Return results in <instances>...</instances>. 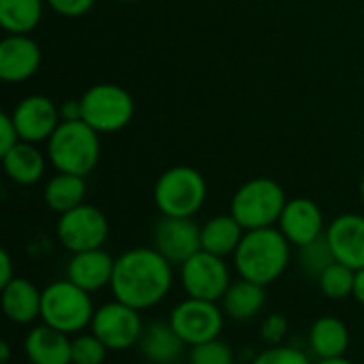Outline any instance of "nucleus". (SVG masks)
<instances>
[{"instance_id":"nucleus-1","label":"nucleus","mask_w":364,"mask_h":364,"mask_svg":"<svg viewBox=\"0 0 364 364\" xmlns=\"http://www.w3.org/2000/svg\"><path fill=\"white\" fill-rule=\"evenodd\" d=\"M113 299L139 311L160 305L173 288V264L156 247H132L115 258Z\"/></svg>"},{"instance_id":"nucleus-2","label":"nucleus","mask_w":364,"mask_h":364,"mask_svg":"<svg viewBox=\"0 0 364 364\" xmlns=\"http://www.w3.org/2000/svg\"><path fill=\"white\" fill-rule=\"evenodd\" d=\"M290 245L292 243L275 226L245 230L232 256L239 277L264 288L275 284L290 264Z\"/></svg>"},{"instance_id":"nucleus-3","label":"nucleus","mask_w":364,"mask_h":364,"mask_svg":"<svg viewBox=\"0 0 364 364\" xmlns=\"http://www.w3.org/2000/svg\"><path fill=\"white\" fill-rule=\"evenodd\" d=\"M100 132L81 122H60L47 141V158L58 173L87 177L100 160Z\"/></svg>"},{"instance_id":"nucleus-4","label":"nucleus","mask_w":364,"mask_h":364,"mask_svg":"<svg viewBox=\"0 0 364 364\" xmlns=\"http://www.w3.org/2000/svg\"><path fill=\"white\" fill-rule=\"evenodd\" d=\"M94 303L90 299V292L75 286L70 279L51 282L43 290V303H41V320L43 324L66 333V335H79L85 328H90L94 320Z\"/></svg>"},{"instance_id":"nucleus-5","label":"nucleus","mask_w":364,"mask_h":364,"mask_svg":"<svg viewBox=\"0 0 364 364\" xmlns=\"http://www.w3.org/2000/svg\"><path fill=\"white\" fill-rule=\"evenodd\" d=\"M286 203V192L275 179L256 177L232 194L230 213L245 230L269 228L279 222Z\"/></svg>"},{"instance_id":"nucleus-6","label":"nucleus","mask_w":364,"mask_h":364,"mask_svg":"<svg viewBox=\"0 0 364 364\" xmlns=\"http://www.w3.org/2000/svg\"><path fill=\"white\" fill-rule=\"evenodd\" d=\"M207 200V181L192 166L166 168L154 186V203L162 215L194 218Z\"/></svg>"},{"instance_id":"nucleus-7","label":"nucleus","mask_w":364,"mask_h":364,"mask_svg":"<svg viewBox=\"0 0 364 364\" xmlns=\"http://www.w3.org/2000/svg\"><path fill=\"white\" fill-rule=\"evenodd\" d=\"M83 122L96 132H117L134 117V98L117 83H96L81 96Z\"/></svg>"},{"instance_id":"nucleus-8","label":"nucleus","mask_w":364,"mask_h":364,"mask_svg":"<svg viewBox=\"0 0 364 364\" xmlns=\"http://www.w3.org/2000/svg\"><path fill=\"white\" fill-rule=\"evenodd\" d=\"M179 282L190 299L220 303L232 284L224 258L200 250L179 267Z\"/></svg>"},{"instance_id":"nucleus-9","label":"nucleus","mask_w":364,"mask_h":364,"mask_svg":"<svg viewBox=\"0 0 364 364\" xmlns=\"http://www.w3.org/2000/svg\"><path fill=\"white\" fill-rule=\"evenodd\" d=\"M90 331L107 346L109 352H126L141 341L145 324L139 309L111 301L96 309Z\"/></svg>"},{"instance_id":"nucleus-10","label":"nucleus","mask_w":364,"mask_h":364,"mask_svg":"<svg viewBox=\"0 0 364 364\" xmlns=\"http://www.w3.org/2000/svg\"><path fill=\"white\" fill-rule=\"evenodd\" d=\"M58 241L70 254L100 250L109 237V222L107 215L94 205H79L60 215L58 226Z\"/></svg>"},{"instance_id":"nucleus-11","label":"nucleus","mask_w":364,"mask_h":364,"mask_svg":"<svg viewBox=\"0 0 364 364\" xmlns=\"http://www.w3.org/2000/svg\"><path fill=\"white\" fill-rule=\"evenodd\" d=\"M224 309L218 303L186 299L171 311V326L181 337V341L192 348L211 339H218L224 328Z\"/></svg>"},{"instance_id":"nucleus-12","label":"nucleus","mask_w":364,"mask_h":364,"mask_svg":"<svg viewBox=\"0 0 364 364\" xmlns=\"http://www.w3.org/2000/svg\"><path fill=\"white\" fill-rule=\"evenodd\" d=\"M154 247L173 264L181 267L194 254L203 250L200 226L192 218L162 215L154 228Z\"/></svg>"},{"instance_id":"nucleus-13","label":"nucleus","mask_w":364,"mask_h":364,"mask_svg":"<svg viewBox=\"0 0 364 364\" xmlns=\"http://www.w3.org/2000/svg\"><path fill=\"white\" fill-rule=\"evenodd\" d=\"M11 117L15 122L19 139L26 143H34V145L49 141L62 122L60 107H55L53 100L43 94H32L19 100Z\"/></svg>"},{"instance_id":"nucleus-14","label":"nucleus","mask_w":364,"mask_h":364,"mask_svg":"<svg viewBox=\"0 0 364 364\" xmlns=\"http://www.w3.org/2000/svg\"><path fill=\"white\" fill-rule=\"evenodd\" d=\"M277 224H279V230L284 232V237L294 247H303V245L320 239L326 232L324 213H322L320 205L305 196L290 198L286 203Z\"/></svg>"},{"instance_id":"nucleus-15","label":"nucleus","mask_w":364,"mask_h":364,"mask_svg":"<svg viewBox=\"0 0 364 364\" xmlns=\"http://www.w3.org/2000/svg\"><path fill=\"white\" fill-rule=\"evenodd\" d=\"M41 47L28 34H9L0 43V79L21 83L36 75L41 66Z\"/></svg>"},{"instance_id":"nucleus-16","label":"nucleus","mask_w":364,"mask_h":364,"mask_svg":"<svg viewBox=\"0 0 364 364\" xmlns=\"http://www.w3.org/2000/svg\"><path fill=\"white\" fill-rule=\"evenodd\" d=\"M326 239L337 262L354 271L364 269V215L343 213L335 218L326 226Z\"/></svg>"},{"instance_id":"nucleus-17","label":"nucleus","mask_w":364,"mask_h":364,"mask_svg":"<svg viewBox=\"0 0 364 364\" xmlns=\"http://www.w3.org/2000/svg\"><path fill=\"white\" fill-rule=\"evenodd\" d=\"M113 271H115V258H111V254L100 247V250L73 254V258L66 264V279H70L75 286L92 294L111 286Z\"/></svg>"},{"instance_id":"nucleus-18","label":"nucleus","mask_w":364,"mask_h":364,"mask_svg":"<svg viewBox=\"0 0 364 364\" xmlns=\"http://www.w3.org/2000/svg\"><path fill=\"white\" fill-rule=\"evenodd\" d=\"M70 335L41 324L28 331L23 354L30 364H70Z\"/></svg>"},{"instance_id":"nucleus-19","label":"nucleus","mask_w":364,"mask_h":364,"mask_svg":"<svg viewBox=\"0 0 364 364\" xmlns=\"http://www.w3.org/2000/svg\"><path fill=\"white\" fill-rule=\"evenodd\" d=\"M43 290H38L30 279L15 277L2 286V311L13 324H32L41 318Z\"/></svg>"},{"instance_id":"nucleus-20","label":"nucleus","mask_w":364,"mask_h":364,"mask_svg":"<svg viewBox=\"0 0 364 364\" xmlns=\"http://www.w3.org/2000/svg\"><path fill=\"white\" fill-rule=\"evenodd\" d=\"M186 343L175 333L171 322H151L145 326L139 350L151 364H175L186 352Z\"/></svg>"},{"instance_id":"nucleus-21","label":"nucleus","mask_w":364,"mask_h":364,"mask_svg":"<svg viewBox=\"0 0 364 364\" xmlns=\"http://www.w3.org/2000/svg\"><path fill=\"white\" fill-rule=\"evenodd\" d=\"M307 341L318 360L341 358L350 348V328L335 316H322L311 324Z\"/></svg>"},{"instance_id":"nucleus-22","label":"nucleus","mask_w":364,"mask_h":364,"mask_svg":"<svg viewBox=\"0 0 364 364\" xmlns=\"http://www.w3.org/2000/svg\"><path fill=\"white\" fill-rule=\"evenodd\" d=\"M224 314L235 320V322H250L254 320L267 303V288L258 286L254 282H247L243 277H239L237 282H232L224 294V299L220 301Z\"/></svg>"},{"instance_id":"nucleus-23","label":"nucleus","mask_w":364,"mask_h":364,"mask_svg":"<svg viewBox=\"0 0 364 364\" xmlns=\"http://www.w3.org/2000/svg\"><path fill=\"white\" fill-rule=\"evenodd\" d=\"M2 158V166L6 177L17 186H34L45 175V156L34 147V143L19 141L13 149H9Z\"/></svg>"},{"instance_id":"nucleus-24","label":"nucleus","mask_w":364,"mask_h":364,"mask_svg":"<svg viewBox=\"0 0 364 364\" xmlns=\"http://www.w3.org/2000/svg\"><path fill=\"white\" fill-rule=\"evenodd\" d=\"M243 235L245 228L232 218V213L215 215L200 226V245L205 252L226 258V256H235Z\"/></svg>"},{"instance_id":"nucleus-25","label":"nucleus","mask_w":364,"mask_h":364,"mask_svg":"<svg viewBox=\"0 0 364 364\" xmlns=\"http://www.w3.org/2000/svg\"><path fill=\"white\" fill-rule=\"evenodd\" d=\"M85 177L70 175V173H58L53 175L45 188H43V200L45 205L55 213H66L79 205L85 203Z\"/></svg>"},{"instance_id":"nucleus-26","label":"nucleus","mask_w":364,"mask_h":364,"mask_svg":"<svg viewBox=\"0 0 364 364\" xmlns=\"http://www.w3.org/2000/svg\"><path fill=\"white\" fill-rule=\"evenodd\" d=\"M45 0H0V26L9 34H30L43 17Z\"/></svg>"},{"instance_id":"nucleus-27","label":"nucleus","mask_w":364,"mask_h":364,"mask_svg":"<svg viewBox=\"0 0 364 364\" xmlns=\"http://www.w3.org/2000/svg\"><path fill=\"white\" fill-rule=\"evenodd\" d=\"M354 279H356V271L352 267L335 262L318 277V286L326 299L343 301L354 294Z\"/></svg>"},{"instance_id":"nucleus-28","label":"nucleus","mask_w":364,"mask_h":364,"mask_svg":"<svg viewBox=\"0 0 364 364\" xmlns=\"http://www.w3.org/2000/svg\"><path fill=\"white\" fill-rule=\"evenodd\" d=\"M337 260H335V254H333V250L328 245L326 232L320 239H316V241L299 247V267L309 277H316L318 279Z\"/></svg>"},{"instance_id":"nucleus-29","label":"nucleus","mask_w":364,"mask_h":364,"mask_svg":"<svg viewBox=\"0 0 364 364\" xmlns=\"http://www.w3.org/2000/svg\"><path fill=\"white\" fill-rule=\"evenodd\" d=\"M107 346L90 331L73 337L70 343V364H102L107 360Z\"/></svg>"},{"instance_id":"nucleus-30","label":"nucleus","mask_w":364,"mask_h":364,"mask_svg":"<svg viewBox=\"0 0 364 364\" xmlns=\"http://www.w3.org/2000/svg\"><path fill=\"white\" fill-rule=\"evenodd\" d=\"M188 360L190 364H235V352L226 341L218 337V339L192 346L188 350Z\"/></svg>"},{"instance_id":"nucleus-31","label":"nucleus","mask_w":364,"mask_h":364,"mask_svg":"<svg viewBox=\"0 0 364 364\" xmlns=\"http://www.w3.org/2000/svg\"><path fill=\"white\" fill-rule=\"evenodd\" d=\"M250 364H314L309 356L292 346H269V350H262L254 356Z\"/></svg>"},{"instance_id":"nucleus-32","label":"nucleus","mask_w":364,"mask_h":364,"mask_svg":"<svg viewBox=\"0 0 364 364\" xmlns=\"http://www.w3.org/2000/svg\"><path fill=\"white\" fill-rule=\"evenodd\" d=\"M290 322L284 314H271L260 324V337L267 346H282L288 335Z\"/></svg>"},{"instance_id":"nucleus-33","label":"nucleus","mask_w":364,"mask_h":364,"mask_svg":"<svg viewBox=\"0 0 364 364\" xmlns=\"http://www.w3.org/2000/svg\"><path fill=\"white\" fill-rule=\"evenodd\" d=\"M58 15L64 17H81L92 11L96 0H45Z\"/></svg>"},{"instance_id":"nucleus-34","label":"nucleus","mask_w":364,"mask_h":364,"mask_svg":"<svg viewBox=\"0 0 364 364\" xmlns=\"http://www.w3.org/2000/svg\"><path fill=\"white\" fill-rule=\"evenodd\" d=\"M19 132L15 128V122L9 113L0 115V156H4L9 149H13L19 143Z\"/></svg>"},{"instance_id":"nucleus-35","label":"nucleus","mask_w":364,"mask_h":364,"mask_svg":"<svg viewBox=\"0 0 364 364\" xmlns=\"http://www.w3.org/2000/svg\"><path fill=\"white\" fill-rule=\"evenodd\" d=\"M60 119L62 122H81L83 119V107H81V98L79 100H64L60 107Z\"/></svg>"},{"instance_id":"nucleus-36","label":"nucleus","mask_w":364,"mask_h":364,"mask_svg":"<svg viewBox=\"0 0 364 364\" xmlns=\"http://www.w3.org/2000/svg\"><path fill=\"white\" fill-rule=\"evenodd\" d=\"M17 275L13 273V260H11V254L6 250L0 252V288L6 286L9 282H13Z\"/></svg>"},{"instance_id":"nucleus-37","label":"nucleus","mask_w":364,"mask_h":364,"mask_svg":"<svg viewBox=\"0 0 364 364\" xmlns=\"http://www.w3.org/2000/svg\"><path fill=\"white\" fill-rule=\"evenodd\" d=\"M360 305H364V269L356 271V279H354V294H352Z\"/></svg>"},{"instance_id":"nucleus-38","label":"nucleus","mask_w":364,"mask_h":364,"mask_svg":"<svg viewBox=\"0 0 364 364\" xmlns=\"http://www.w3.org/2000/svg\"><path fill=\"white\" fill-rule=\"evenodd\" d=\"M9 358H11V348L6 341H2L0 343V360H2V364H9Z\"/></svg>"},{"instance_id":"nucleus-39","label":"nucleus","mask_w":364,"mask_h":364,"mask_svg":"<svg viewBox=\"0 0 364 364\" xmlns=\"http://www.w3.org/2000/svg\"><path fill=\"white\" fill-rule=\"evenodd\" d=\"M316 364H354L352 360H348L346 356H341V358H328V360H318Z\"/></svg>"},{"instance_id":"nucleus-40","label":"nucleus","mask_w":364,"mask_h":364,"mask_svg":"<svg viewBox=\"0 0 364 364\" xmlns=\"http://www.w3.org/2000/svg\"><path fill=\"white\" fill-rule=\"evenodd\" d=\"M360 196H363V203H364V175H363V179H360Z\"/></svg>"},{"instance_id":"nucleus-41","label":"nucleus","mask_w":364,"mask_h":364,"mask_svg":"<svg viewBox=\"0 0 364 364\" xmlns=\"http://www.w3.org/2000/svg\"><path fill=\"white\" fill-rule=\"evenodd\" d=\"M119 2H136V0H119Z\"/></svg>"}]
</instances>
